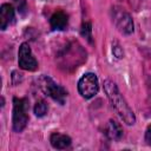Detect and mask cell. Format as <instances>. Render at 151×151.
<instances>
[{"instance_id":"obj_1","label":"cell","mask_w":151,"mask_h":151,"mask_svg":"<svg viewBox=\"0 0 151 151\" xmlns=\"http://www.w3.org/2000/svg\"><path fill=\"white\" fill-rule=\"evenodd\" d=\"M104 90H105V93H106L107 98L110 99L112 106L114 107L117 113L120 116V118L127 125L134 124V122H136L134 113L132 112V110L127 105V103L124 99V97L120 94L117 85L112 80H105L104 81Z\"/></svg>"},{"instance_id":"obj_11","label":"cell","mask_w":151,"mask_h":151,"mask_svg":"<svg viewBox=\"0 0 151 151\" xmlns=\"http://www.w3.org/2000/svg\"><path fill=\"white\" fill-rule=\"evenodd\" d=\"M34 113L37 117H44L47 113V104L44 100L37 101V104L34 106Z\"/></svg>"},{"instance_id":"obj_4","label":"cell","mask_w":151,"mask_h":151,"mask_svg":"<svg viewBox=\"0 0 151 151\" xmlns=\"http://www.w3.org/2000/svg\"><path fill=\"white\" fill-rule=\"evenodd\" d=\"M99 88L98 85V78L93 73H86L84 74L79 81H78V91L81 94V97L88 99L97 94Z\"/></svg>"},{"instance_id":"obj_5","label":"cell","mask_w":151,"mask_h":151,"mask_svg":"<svg viewBox=\"0 0 151 151\" xmlns=\"http://www.w3.org/2000/svg\"><path fill=\"white\" fill-rule=\"evenodd\" d=\"M112 18L113 22L116 24L117 28L124 34H131L133 32V22L129 13L120 8L112 9Z\"/></svg>"},{"instance_id":"obj_2","label":"cell","mask_w":151,"mask_h":151,"mask_svg":"<svg viewBox=\"0 0 151 151\" xmlns=\"http://www.w3.org/2000/svg\"><path fill=\"white\" fill-rule=\"evenodd\" d=\"M38 84H39V87L42 90V92L46 96H50L53 100L58 101L61 105L65 103V99L67 97L66 90L63 86H60L57 83H54L50 77L41 76L39 78V80H38Z\"/></svg>"},{"instance_id":"obj_14","label":"cell","mask_w":151,"mask_h":151,"mask_svg":"<svg viewBox=\"0 0 151 151\" xmlns=\"http://www.w3.org/2000/svg\"><path fill=\"white\" fill-rule=\"evenodd\" d=\"M112 51H113V53H114V55H116L117 58H123V57H124V52H123V50H122L118 45L114 46Z\"/></svg>"},{"instance_id":"obj_13","label":"cell","mask_w":151,"mask_h":151,"mask_svg":"<svg viewBox=\"0 0 151 151\" xmlns=\"http://www.w3.org/2000/svg\"><path fill=\"white\" fill-rule=\"evenodd\" d=\"M14 4L17 6L18 11L21 14H25V12H26V2H25V0H14Z\"/></svg>"},{"instance_id":"obj_3","label":"cell","mask_w":151,"mask_h":151,"mask_svg":"<svg viewBox=\"0 0 151 151\" xmlns=\"http://www.w3.org/2000/svg\"><path fill=\"white\" fill-rule=\"evenodd\" d=\"M13 103V130L20 132L25 129L28 122V101L24 98H14Z\"/></svg>"},{"instance_id":"obj_6","label":"cell","mask_w":151,"mask_h":151,"mask_svg":"<svg viewBox=\"0 0 151 151\" xmlns=\"http://www.w3.org/2000/svg\"><path fill=\"white\" fill-rule=\"evenodd\" d=\"M19 66L26 71H34L38 67V63L34 59L29 45L27 42L21 44L19 48Z\"/></svg>"},{"instance_id":"obj_9","label":"cell","mask_w":151,"mask_h":151,"mask_svg":"<svg viewBox=\"0 0 151 151\" xmlns=\"http://www.w3.org/2000/svg\"><path fill=\"white\" fill-rule=\"evenodd\" d=\"M105 134L111 140H119L123 136V129L116 120H110L105 126Z\"/></svg>"},{"instance_id":"obj_15","label":"cell","mask_w":151,"mask_h":151,"mask_svg":"<svg viewBox=\"0 0 151 151\" xmlns=\"http://www.w3.org/2000/svg\"><path fill=\"white\" fill-rule=\"evenodd\" d=\"M145 140L147 142L149 145H151V125L147 126L146 132H145Z\"/></svg>"},{"instance_id":"obj_8","label":"cell","mask_w":151,"mask_h":151,"mask_svg":"<svg viewBox=\"0 0 151 151\" xmlns=\"http://www.w3.org/2000/svg\"><path fill=\"white\" fill-rule=\"evenodd\" d=\"M67 22H68V17L66 13H64L63 11H58L55 12L51 19H50V24H51V27L53 29H58V31H61V29H65L66 26H67Z\"/></svg>"},{"instance_id":"obj_7","label":"cell","mask_w":151,"mask_h":151,"mask_svg":"<svg viewBox=\"0 0 151 151\" xmlns=\"http://www.w3.org/2000/svg\"><path fill=\"white\" fill-rule=\"evenodd\" d=\"M14 20V8L9 4H4L0 8V28L4 31Z\"/></svg>"},{"instance_id":"obj_10","label":"cell","mask_w":151,"mask_h":151,"mask_svg":"<svg viewBox=\"0 0 151 151\" xmlns=\"http://www.w3.org/2000/svg\"><path fill=\"white\" fill-rule=\"evenodd\" d=\"M50 142L52 144L53 147L55 149H66L71 145V138L66 134H61V133H52L51 134V138H50Z\"/></svg>"},{"instance_id":"obj_12","label":"cell","mask_w":151,"mask_h":151,"mask_svg":"<svg viewBox=\"0 0 151 151\" xmlns=\"http://www.w3.org/2000/svg\"><path fill=\"white\" fill-rule=\"evenodd\" d=\"M91 32H92V28H91V24L90 22H84L83 24V26H81V35L83 37H85L90 42L92 41V34H91Z\"/></svg>"}]
</instances>
